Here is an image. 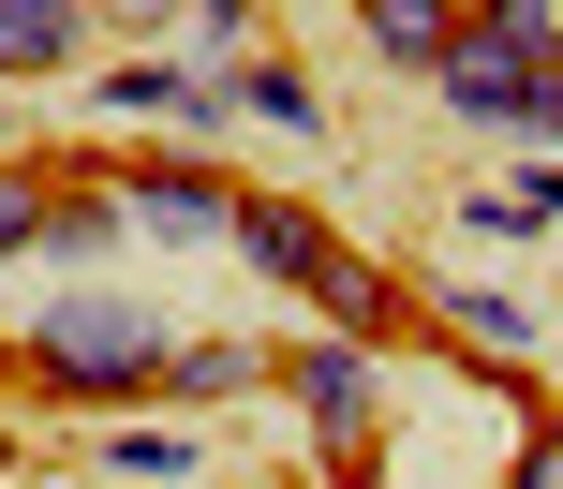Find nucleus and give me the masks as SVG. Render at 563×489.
I'll list each match as a JSON object with an SVG mask.
<instances>
[{
	"label": "nucleus",
	"mask_w": 563,
	"mask_h": 489,
	"mask_svg": "<svg viewBox=\"0 0 563 489\" xmlns=\"http://www.w3.org/2000/svg\"><path fill=\"white\" fill-rule=\"evenodd\" d=\"M164 312L148 297H45L30 312V386H59V401H89V415H119V401H164Z\"/></svg>",
	"instance_id": "f257e3e1"
},
{
	"label": "nucleus",
	"mask_w": 563,
	"mask_h": 489,
	"mask_svg": "<svg viewBox=\"0 0 563 489\" xmlns=\"http://www.w3.org/2000/svg\"><path fill=\"white\" fill-rule=\"evenodd\" d=\"M282 386H297V415H311V445H327V475H371V445H386V356L311 326V342L282 356Z\"/></svg>",
	"instance_id": "f03ea898"
},
{
	"label": "nucleus",
	"mask_w": 563,
	"mask_h": 489,
	"mask_svg": "<svg viewBox=\"0 0 563 489\" xmlns=\"http://www.w3.org/2000/svg\"><path fill=\"white\" fill-rule=\"evenodd\" d=\"M119 208H134L148 237H238V178L208 164V148H119Z\"/></svg>",
	"instance_id": "7ed1b4c3"
},
{
	"label": "nucleus",
	"mask_w": 563,
	"mask_h": 489,
	"mask_svg": "<svg viewBox=\"0 0 563 489\" xmlns=\"http://www.w3.org/2000/svg\"><path fill=\"white\" fill-rule=\"evenodd\" d=\"M371 59H400V75H445L460 45H475V0H356Z\"/></svg>",
	"instance_id": "20e7f679"
},
{
	"label": "nucleus",
	"mask_w": 563,
	"mask_h": 489,
	"mask_svg": "<svg viewBox=\"0 0 563 489\" xmlns=\"http://www.w3.org/2000/svg\"><path fill=\"white\" fill-rule=\"evenodd\" d=\"M89 0H0V75H75L89 59Z\"/></svg>",
	"instance_id": "39448f33"
},
{
	"label": "nucleus",
	"mask_w": 563,
	"mask_h": 489,
	"mask_svg": "<svg viewBox=\"0 0 563 489\" xmlns=\"http://www.w3.org/2000/svg\"><path fill=\"white\" fill-rule=\"evenodd\" d=\"M238 253H253V267H267V282H282V297H297V282H311V267H327V223H311V208H297V193H238Z\"/></svg>",
	"instance_id": "423d86ee"
},
{
	"label": "nucleus",
	"mask_w": 563,
	"mask_h": 489,
	"mask_svg": "<svg viewBox=\"0 0 563 489\" xmlns=\"http://www.w3.org/2000/svg\"><path fill=\"white\" fill-rule=\"evenodd\" d=\"M238 386H282V356H267V342H178V356H164V401H178V415H223Z\"/></svg>",
	"instance_id": "0eeeda50"
},
{
	"label": "nucleus",
	"mask_w": 563,
	"mask_h": 489,
	"mask_svg": "<svg viewBox=\"0 0 563 489\" xmlns=\"http://www.w3.org/2000/svg\"><path fill=\"white\" fill-rule=\"evenodd\" d=\"M534 89H549V75H519L505 45H460V59H445V104L489 119V134H534Z\"/></svg>",
	"instance_id": "6e6552de"
},
{
	"label": "nucleus",
	"mask_w": 563,
	"mask_h": 489,
	"mask_svg": "<svg viewBox=\"0 0 563 489\" xmlns=\"http://www.w3.org/2000/svg\"><path fill=\"white\" fill-rule=\"evenodd\" d=\"M59 193H75V178H45L30 148H0V267H45V237H59Z\"/></svg>",
	"instance_id": "1a4fd4ad"
},
{
	"label": "nucleus",
	"mask_w": 563,
	"mask_h": 489,
	"mask_svg": "<svg viewBox=\"0 0 563 489\" xmlns=\"http://www.w3.org/2000/svg\"><path fill=\"white\" fill-rule=\"evenodd\" d=\"M430 326H460L489 371H534V312H519V297H489V282H445V297H430Z\"/></svg>",
	"instance_id": "9d476101"
},
{
	"label": "nucleus",
	"mask_w": 563,
	"mask_h": 489,
	"mask_svg": "<svg viewBox=\"0 0 563 489\" xmlns=\"http://www.w3.org/2000/svg\"><path fill=\"white\" fill-rule=\"evenodd\" d=\"M460 223H475V237H549V223H563V148L519 164L505 193H460Z\"/></svg>",
	"instance_id": "9b49d317"
},
{
	"label": "nucleus",
	"mask_w": 563,
	"mask_h": 489,
	"mask_svg": "<svg viewBox=\"0 0 563 489\" xmlns=\"http://www.w3.org/2000/svg\"><path fill=\"white\" fill-rule=\"evenodd\" d=\"M119 223H134V208H119V178L89 164L75 193H59V237H45V267H104V253H119Z\"/></svg>",
	"instance_id": "f8f14e48"
},
{
	"label": "nucleus",
	"mask_w": 563,
	"mask_h": 489,
	"mask_svg": "<svg viewBox=\"0 0 563 489\" xmlns=\"http://www.w3.org/2000/svg\"><path fill=\"white\" fill-rule=\"evenodd\" d=\"M475 45H505L519 75H549L563 59V0H475Z\"/></svg>",
	"instance_id": "ddd939ff"
},
{
	"label": "nucleus",
	"mask_w": 563,
	"mask_h": 489,
	"mask_svg": "<svg viewBox=\"0 0 563 489\" xmlns=\"http://www.w3.org/2000/svg\"><path fill=\"white\" fill-rule=\"evenodd\" d=\"M104 475H208L194 431H104Z\"/></svg>",
	"instance_id": "4468645a"
},
{
	"label": "nucleus",
	"mask_w": 563,
	"mask_h": 489,
	"mask_svg": "<svg viewBox=\"0 0 563 489\" xmlns=\"http://www.w3.org/2000/svg\"><path fill=\"white\" fill-rule=\"evenodd\" d=\"M178 30H194L208 75H238V45H253V0H178Z\"/></svg>",
	"instance_id": "2eb2a0df"
},
{
	"label": "nucleus",
	"mask_w": 563,
	"mask_h": 489,
	"mask_svg": "<svg viewBox=\"0 0 563 489\" xmlns=\"http://www.w3.org/2000/svg\"><path fill=\"white\" fill-rule=\"evenodd\" d=\"M238 104L282 119V134H311V119H327V104H311V75H282V59H253V75H238Z\"/></svg>",
	"instance_id": "dca6fc26"
},
{
	"label": "nucleus",
	"mask_w": 563,
	"mask_h": 489,
	"mask_svg": "<svg viewBox=\"0 0 563 489\" xmlns=\"http://www.w3.org/2000/svg\"><path fill=\"white\" fill-rule=\"evenodd\" d=\"M505 489H563V415H519V460H505Z\"/></svg>",
	"instance_id": "f3484780"
},
{
	"label": "nucleus",
	"mask_w": 563,
	"mask_h": 489,
	"mask_svg": "<svg viewBox=\"0 0 563 489\" xmlns=\"http://www.w3.org/2000/svg\"><path fill=\"white\" fill-rule=\"evenodd\" d=\"M89 15H104V30H164L178 0H89Z\"/></svg>",
	"instance_id": "a211bd4d"
},
{
	"label": "nucleus",
	"mask_w": 563,
	"mask_h": 489,
	"mask_svg": "<svg viewBox=\"0 0 563 489\" xmlns=\"http://www.w3.org/2000/svg\"><path fill=\"white\" fill-rule=\"evenodd\" d=\"M534 148H563V59H549V89H534Z\"/></svg>",
	"instance_id": "6ab92c4d"
}]
</instances>
